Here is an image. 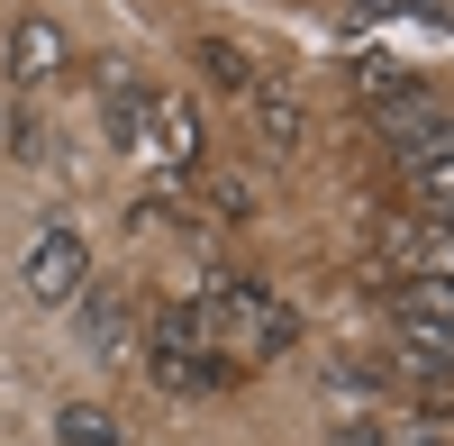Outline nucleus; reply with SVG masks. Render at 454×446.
I'll return each instance as SVG.
<instances>
[{"mask_svg": "<svg viewBox=\"0 0 454 446\" xmlns=\"http://www.w3.org/2000/svg\"><path fill=\"white\" fill-rule=\"evenodd\" d=\"M192 64L209 73L218 92H254V83H263V73H254V55L237 46V36H200V46H192Z\"/></svg>", "mask_w": 454, "mask_h": 446, "instance_id": "nucleus-11", "label": "nucleus"}, {"mask_svg": "<svg viewBox=\"0 0 454 446\" xmlns=\"http://www.w3.org/2000/svg\"><path fill=\"white\" fill-rule=\"evenodd\" d=\"M19 283H27V301H55V310H64V301H82V283H91V246H82V228H73L64 210L36 228L27 274H19Z\"/></svg>", "mask_w": 454, "mask_h": 446, "instance_id": "nucleus-3", "label": "nucleus"}, {"mask_svg": "<svg viewBox=\"0 0 454 446\" xmlns=\"http://www.w3.org/2000/svg\"><path fill=\"white\" fill-rule=\"evenodd\" d=\"M0 146H10V109H0Z\"/></svg>", "mask_w": 454, "mask_h": 446, "instance_id": "nucleus-16", "label": "nucleus"}, {"mask_svg": "<svg viewBox=\"0 0 454 446\" xmlns=\"http://www.w3.org/2000/svg\"><path fill=\"white\" fill-rule=\"evenodd\" d=\"M82 338L100 346V355H137V319H128V291H109V283H82Z\"/></svg>", "mask_w": 454, "mask_h": 446, "instance_id": "nucleus-9", "label": "nucleus"}, {"mask_svg": "<svg viewBox=\"0 0 454 446\" xmlns=\"http://www.w3.org/2000/svg\"><path fill=\"white\" fill-rule=\"evenodd\" d=\"M145 155L173 164V173H200L209 146H200V100H192V92H164V100H155V146H145Z\"/></svg>", "mask_w": 454, "mask_h": 446, "instance_id": "nucleus-6", "label": "nucleus"}, {"mask_svg": "<svg viewBox=\"0 0 454 446\" xmlns=\"http://www.w3.org/2000/svg\"><path fill=\"white\" fill-rule=\"evenodd\" d=\"M246 109H254V146H263V155H300V146H309V109H300L291 92L254 83V92H246Z\"/></svg>", "mask_w": 454, "mask_h": 446, "instance_id": "nucleus-8", "label": "nucleus"}, {"mask_svg": "<svg viewBox=\"0 0 454 446\" xmlns=\"http://www.w3.org/2000/svg\"><path fill=\"white\" fill-rule=\"evenodd\" d=\"M372 128H382L400 155H409V146H427V137H445V128H454V109H445L427 83H400V92H382V100H372Z\"/></svg>", "mask_w": 454, "mask_h": 446, "instance_id": "nucleus-5", "label": "nucleus"}, {"mask_svg": "<svg viewBox=\"0 0 454 446\" xmlns=\"http://www.w3.org/2000/svg\"><path fill=\"white\" fill-rule=\"evenodd\" d=\"M355 19H454V0H355Z\"/></svg>", "mask_w": 454, "mask_h": 446, "instance_id": "nucleus-13", "label": "nucleus"}, {"mask_svg": "<svg viewBox=\"0 0 454 446\" xmlns=\"http://www.w3.org/2000/svg\"><path fill=\"white\" fill-rule=\"evenodd\" d=\"M10 73H19L27 92H46L55 73H64V28H55L46 10H27V19L10 28Z\"/></svg>", "mask_w": 454, "mask_h": 446, "instance_id": "nucleus-7", "label": "nucleus"}, {"mask_svg": "<svg viewBox=\"0 0 454 446\" xmlns=\"http://www.w3.org/2000/svg\"><path fill=\"white\" fill-rule=\"evenodd\" d=\"M400 173H409V192H419V210H454V128L427 137V146H409Z\"/></svg>", "mask_w": 454, "mask_h": 446, "instance_id": "nucleus-10", "label": "nucleus"}, {"mask_svg": "<svg viewBox=\"0 0 454 446\" xmlns=\"http://www.w3.org/2000/svg\"><path fill=\"white\" fill-rule=\"evenodd\" d=\"M327 401H336V410H346V401H355V410H372V374H355V364H336V374H327Z\"/></svg>", "mask_w": 454, "mask_h": 446, "instance_id": "nucleus-14", "label": "nucleus"}, {"mask_svg": "<svg viewBox=\"0 0 454 446\" xmlns=\"http://www.w3.org/2000/svg\"><path fill=\"white\" fill-rule=\"evenodd\" d=\"M200 328H209V346H218V355L263 364V355H282V346L300 338V310L273 301L263 283H209V291H200Z\"/></svg>", "mask_w": 454, "mask_h": 446, "instance_id": "nucleus-1", "label": "nucleus"}, {"mask_svg": "<svg viewBox=\"0 0 454 446\" xmlns=\"http://www.w3.org/2000/svg\"><path fill=\"white\" fill-rule=\"evenodd\" d=\"M336 446H382V428H336Z\"/></svg>", "mask_w": 454, "mask_h": 446, "instance_id": "nucleus-15", "label": "nucleus"}, {"mask_svg": "<svg viewBox=\"0 0 454 446\" xmlns=\"http://www.w3.org/2000/svg\"><path fill=\"white\" fill-rule=\"evenodd\" d=\"M391 328H400L409 355H427V364L454 374V283H445V274L400 283V291H391Z\"/></svg>", "mask_w": 454, "mask_h": 446, "instance_id": "nucleus-2", "label": "nucleus"}, {"mask_svg": "<svg viewBox=\"0 0 454 446\" xmlns=\"http://www.w3.org/2000/svg\"><path fill=\"white\" fill-rule=\"evenodd\" d=\"M55 446H119V419L100 401H64L55 410Z\"/></svg>", "mask_w": 454, "mask_h": 446, "instance_id": "nucleus-12", "label": "nucleus"}, {"mask_svg": "<svg viewBox=\"0 0 454 446\" xmlns=\"http://www.w3.org/2000/svg\"><path fill=\"white\" fill-rule=\"evenodd\" d=\"M145 374H155V392L192 401V392L237 383V355H218V346H200V338H145Z\"/></svg>", "mask_w": 454, "mask_h": 446, "instance_id": "nucleus-4", "label": "nucleus"}]
</instances>
